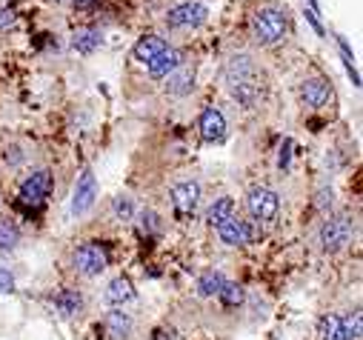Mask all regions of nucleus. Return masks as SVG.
Segmentation results:
<instances>
[{"instance_id": "obj_28", "label": "nucleus", "mask_w": 363, "mask_h": 340, "mask_svg": "<svg viewBox=\"0 0 363 340\" xmlns=\"http://www.w3.org/2000/svg\"><path fill=\"white\" fill-rule=\"evenodd\" d=\"M15 289V277L6 266H0V292H12Z\"/></svg>"}, {"instance_id": "obj_32", "label": "nucleus", "mask_w": 363, "mask_h": 340, "mask_svg": "<svg viewBox=\"0 0 363 340\" xmlns=\"http://www.w3.org/2000/svg\"><path fill=\"white\" fill-rule=\"evenodd\" d=\"M152 340H172V334H166V332H155Z\"/></svg>"}, {"instance_id": "obj_10", "label": "nucleus", "mask_w": 363, "mask_h": 340, "mask_svg": "<svg viewBox=\"0 0 363 340\" xmlns=\"http://www.w3.org/2000/svg\"><path fill=\"white\" fill-rule=\"evenodd\" d=\"M200 135H203V140H209V143L223 140V135H226V117H223L215 106L203 109V114H200Z\"/></svg>"}, {"instance_id": "obj_13", "label": "nucleus", "mask_w": 363, "mask_h": 340, "mask_svg": "<svg viewBox=\"0 0 363 340\" xmlns=\"http://www.w3.org/2000/svg\"><path fill=\"white\" fill-rule=\"evenodd\" d=\"M177 66H180V52L166 46L158 57L149 60V75H152V77H166V75H172Z\"/></svg>"}, {"instance_id": "obj_31", "label": "nucleus", "mask_w": 363, "mask_h": 340, "mask_svg": "<svg viewBox=\"0 0 363 340\" xmlns=\"http://www.w3.org/2000/svg\"><path fill=\"white\" fill-rule=\"evenodd\" d=\"M92 3H95V0H75L77 9H86V6H92Z\"/></svg>"}, {"instance_id": "obj_2", "label": "nucleus", "mask_w": 363, "mask_h": 340, "mask_svg": "<svg viewBox=\"0 0 363 340\" xmlns=\"http://www.w3.org/2000/svg\"><path fill=\"white\" fill-rule=\"evenodd\" d=\"M286 15L281 9H260L255 17H252V29H255V38L260 46H272V43H278L283 35H286Z\"/></svg>"}, {"instance_id": "obj_29", "label": "nucleus", "mask_w": 363, "mask_h": 340, "mask_svg": "<svg viewBox=\"0 0 363 340\" xmlns=\"http://www.w3.org/2000/svg\"><path fill=\"white\" fill-rule=\"evenodd\" d=\"M315 206H318L320 212H326V209L332 206V192H329V189H323V192H318V200H315Z\"/></svg>"}, {"instance_id": "obj_15", "label": "nucleus", "mask_w": 363, "mask_h": 340, "mask_svg": "<svg viewBox=\"0 0 363 340\" xmlns=\"http://www.w3.org/2000/svg\"><path fill=\"white\" fill-rule=\"evenodd\" d=\"M163 49H166V43H163V38H161V35H143V38L135 43L132 54L140 60V64H149V60L158 57Z\"/></svg>"}, {"instance_id": "obj_5", "label": "nucleus", "mask_w": 363, "mask_h": 340, "mask_svg": "<svg viewBox=\"0 0 363 340\" xmlns=\"http://www.w3.org/2000/svg\"><path fill=\"white\" fill-rule=\"evenodd\" d=\"M106 263H109V258H106V249L101 243H86L75 252V269L86 277L101 274L106 269Z\"/></svg>"}, {"instance_id": "obj_25", "label": "nucleus", "mask_w": 363, "mask_h": 340, "mask_svg": "<svg viewBox=\"0 0 363 340\" xmlns=\"http://www.w3.org/2000/svg\"><path fill=\"white\" fill-rule=\"evenodd\" d=\"M218 295H221V300H223L226 306H237V303H244V286H240V283H223Z\"/></svg>"}, {"instance_id": "obj_20", "label": "nucleus", "mask_w": 363, "mask_h": 340, "mask_svg": "<svg viewBox=\"0 0 363 340\" xmlns=\"http://www.w3.org/2000/svg\"><path fill=\"white\" fill-rule=\"evenodd\" d=\"M80 306H83V297L77 295V292H72V289H66V292H60L57 297H54V309L64 318H75L77 312H80Z\"/></svg>"}, {"instance_id": "obj_22", "label": "nucleus", "mask_w": 363, "mask_h": 340, "mask_svg": "<svg viewBox=\"0 0 363 340\" xmlns=\"http://www.w3.org/2000/svg\"><path fill=\"white\" fill-rule=\"evenodd\" d=\"M320 337H323V340H346L343 318H341V315H326V318L320 320Z\"/></svg>"}, {"instance_id": "obj_12", "label": "nucleus", "mask_w": 363, "mask_h": 340, "mask_svg": "<svg viewBox=\"0 0 363 340\" xmlns=\"http://www.w3.org/2000/svg\"><path fill=\"white\" fill-rule=\"evenodd\" d=\"M300 98H304L306 106L318 109V106H323L332 98V86L323 77H312V80H306L304 86H300Z\"/></svg>"}, {"instance_id": "obj_21", "label": "nucleus", "mask_w": 363, "mask_h": 340, "mask_svg": "<svg viewBox=\"0 0 363 340\" xmlns=\"http://www.w3.org/2000/svg\"><path fill=\"white\" fill-rule=\"evenodd\" d=\"M223 283H226L223 274H221L218 269H209V272L200 274V281H198V295H200V297H212V295L221 292Z\"/></svg>"}, {"instance_id": "obj_16", "label": "nucleus", "mask_w": 363, "mask_h": 340, "mask_svg": "<svg viewBox=\"0 0 363 340\" xmlns=\"http://www.w3.org/2000/svg\"><path fill=\"white\" fill-rule=\"evenodd\" d=\"M132 297H135V286H132L129 277H114V281L106 286V303H112V306H124Z\"/></svg>"}, {"instance_id": "obj_3", "label": "nucleus", "mask_w": 363, "mask_h": 340, "mask_svg": "<svg viewBox=\"0 0 363 340\" xmlns=\"http://www.w3.org/2000/svg\"><path fill=\"white\" fill-rule=\"evenodd\" d=\"M355 232V221L349 218V214H335V218H329L320 229V243L326 252H341L343 246L349 243Z\"/></svg>"}, {"instance_id": "obj_23", "label": "nucleus", "mask_w": 363, "mask_h": 340, "mask_svg": "<svg viewBox=\"0 0 363 340\" xmlns=\"http://www.w3.org/2000/svg\"><path fill=\"white\" fill-rule=\"evenodd\" d=\"M17 240H20L17 226H15V223H9V221H0V252H9V249H15Z\"/></svg>"}, {"instance_id": "obj_8", "label": "nucleus", "mask_w": 363, "mask_h": 340, "mask_svg": "<svg viewBox=\"0 0 363 340\" xmlns=\"http://www.w3.org/2000/svg\"><path fill=\"white\" fill-rule=\"evenodd\" d=\"M206 17H209V9H206L203 3H180V6L169 9L166 23H169L172 29H195V26H200Z\"/></svg>"}, {"instance_id": "obj_4", "label": "nucleus", "mask_w": 363, "mask_h": 340, "mask_svg": "<svg viewBox=\"0 0 363 340\" xmlns=\"http://www.w3.org/2000/svg\"><path fill=\"white\" fill-rule=\"evenodd\" d=\"M95 200H98V177L92 169H83L75 183V192H72V214L80 218V214H86L95 206Z\"/></svg>"}, {"instance_id": "obj_30", "label": "nucleus", "mask_w": 363, "mask_h": 340, "mask_svg": "<svg viewBox=\"0 0 363 340\" xmlns=\"http://www.w3.org/2000/svg\"><path fill=\"white\" fill-rule=\"evenodd\" d=\"M15 23V12L12 9H0V32H3V29H9Z\"/></svg>"}, {"instance_id": "obj_19", "label": "nucleus", "mask_w": 363, "mask_h": 340, "mask_svg": "<svg viewBox=\"0 0 363 340\" xmlns=\"http://www.w3.org/2000/svg\"><path fill=\"white\" fill-rule=\"evenodd\" d=\"M72 46L80 54H92L101 46V32L98 29H77V32L72 35Z\"/></svg>"}, {"instance_id": "obj_9", "label": "nucleus", "mask_w": 363, "mask_h": 340, "mask_svg": "<svg viewBox=\"0 0 363 340\" xmlns=\"http://www.w3.org/2000/svg\"><path fill=\"white\" fill-rule=\"evenodd\" d=\"M218 237L226 243V246H246L252 240V229L246 221H240V218H229L218 226Z\"/></svg>"}, {"instance_id": "obj_24", "label": "nucleus", "mask_w": 363, "mask_h": 340, "mask_svg": "<svg viewBox=\"0 0 363 340\" xmlns=\"http://www.w3.org/2000/svg\"><path fill=\"white\" fill-rule=\"evenodd\" d=\"M138 221H140V232H143V235H161V229H163V226H161V214L149 212V209L140 212Z\"/></svg>"}, {"instance_id": "obj_11", "label": "nucleus", "mask_w": 363, "mask_h": 340, "mask_svg": "<svg viewBox=\"0 0 363 340\" xmlns=\"http://www.w3.org/2000/svg\"><path fill=\"white\" fill-rule=\"evenodd\" d=\"M198 200H200V186L195 180H184L172 189V203L177 212H195Z\"/></svg>"}, {"instance_id": "obj_14", "label": "nucleus", "mask_w": 363, "mask_h": 340, "mask_svg": "<svg viewBox=\"0 0 363 340\" xmlns=\"http://www.w3.org/2000/svg\"><path fill=\"white\" fill-rule=\"evenodd\" d=\"M192 86H195V69H189V66H177L172 75H169V83H166V91L169 95H189L192 91Z\"/></svg>"}, {"instance_id": "obj_6", "label": "nucleus", "mask_w": 363, "mask_h": 340, "mask_svg": "<svg viewBox=\"0 0 363 340\" xmlns=\"http://www.w3.org/2000/svg\"><path fill=\"white\" fill-rule=\"evenodd\" d=\"M52 192V175L46 169L32 172L23 183H20V200L26 206H40Z\"/></svg>"}, {"instance_id": "obj_27", "label": "nucleus", "mask_w": 363, "mask_h": 340, "mask_svg": "<svg viewBox=\"0 0 363 340\" xmlns=\"http://www.w3.org/2000/svg\"><path fill=\"white\" fill-rule=\"evenodd\" d=\"M114 214H117V218H132V200L129 198H117L114 200Z\"/></svg>"}, {"instance_id": "obj_1", "label": "nucleus", "mask_w": 363, "mask_h": 340, "mask_svg": "<svg viewBox=\"0 0 363 340\" xmlns=\"http://www.w3.org/2000/svg\"><path fill=\"white\" fill-rule=\"evenodd\" d=\"M226 80L232 89V98L244 106H255L258 95H260V86L255 77V66H252V57L249 54H235L229 60V69H226Z\"/></svg>"}, {"instance_id": "obj_18", "label": "nucleus", "mask_w": 363, "mask_h": 340, "mask_svg": "<svg viewBox=\"0 0 363 340\" xmlns=\"http://www.w3.org/2000/svg\"><path fill=\"white\" fill-rule=\"evenodd\" d=\"M232 212H235V200L232 198H218L215 203L206 209V223L209 226H221L223 221L232 218Z\"/></svg>"}, {"instance_id": "obj_7", "label": "nucleus", "mask_w": 363, "mask_h": 340, "mask_svg": "<svg viewBox=\"0 0 363 340\" xmlns=\"http://www.w3.org/2000/svg\"><path fill=\"white\" fill-rule=\"evenodd\" d=\"M246 203H249V212H252L255 221H275L278 212H281V198L272 189H266V186L252 189Z\"/></svg>"}, {"instance_id": "obj_26", "label": "nucleus", "mask_w": 363, "mask_h": 340, "mask_svg": "<svg viewBox=\"0 0 363 340\" xmlns=\"http://www.w3.org/2000/svg\"><path fill=\"white\" fill-rule=\"evenodd\" d=\"M360 312H355V315H349V318H343V329H346V340H357L360 337Z\"/></svg>"}, {"instance_id": "obj_17", "label": "nucleus", "mask_w": 363, "mask_h": 340, "mask_svg": "<svg viewBox=\"0 0 363 340\" xmlns=\"http://www.w3.org/2000/svg\"><path fill=\"white\" fill-rule=\"evenodd\" d=\"M106 332H109L112 340L129 337V332H132V318L124 312V309H114V312L106 315Z\"/></svg>"}]
</instances>
